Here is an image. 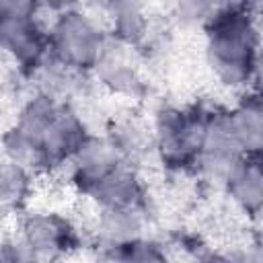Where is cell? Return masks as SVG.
<instances>
[{"label":"cell","instance_id":"1","mask_svg":"<svg viewBox=\"0 0 263 263\" xmlns=\"http://www.w3.org/2000/svg\"><path fill=\"white\" fill-rule=\"evenodd\" d=\"M203 31L205 60L218 82L228 88L249 86L259 72L263 47L255 10L247 4H218Z\"/></svg>","mask_w":263,"mask_h":263},{"label":"cell","instance_id":"2","mask_svg":"<svg viewBox=\"0 0 263 263\" xmlns=\"http://www.w3.org/2000/svg\"><path fill=\"white\" fill-rule=\"evenodd\" d=\"M0 43L21 74L37 76L51 60L49 27L39 21V4L25 0H2Z\"/></svg>","mask_w":263,"mask_h":263},{"label":"cell","instance_id":"3","mask_svg":"<svg viewBox=\"0 0 263 263\" xmlns=\"http://www.w3.org/2000/svg\"><path fill=\"white\" fill-rule=\"evenodd\" d=\"M107 37L109 33L92 16L74 6H62L49 25L51 60L78 74L95 72Z\"/></svg>","mask_w":263,"mask_h":263},{"label":"cell","instance_id":"4","mask_svg":"<svg viewBox=\"0 0 263 263\" xmlns=\"http://www.w3.org/2000/svg\"><path fill=\"white\" fill-rule=\"evenodd\" d=\"M212 111L203 107H166L154 125V144L162 162L175 171L199 166Z\"/></svg>","mask_w":263,"mask_h":263},{"label":"cell","instance_id":"5","mask_svg":"<svg viewBox=\"0 0 263 263\" xmlns=\"http://www.w3.org/2000/svg\"><path fill=\"white\" fill-rule=\"evenodd\" d=\"M18 238L43 261H58L70 257L80 249V232L76 224L53 210L29 212L21 218Z\"/></svg>","mask_w":263,"mask_h":263},{"label":"cell","instance_id":"6","mask_svg":"<svg viewBox=\"0 0 263 263\" xmlns=\"http://www.w3.org/2000/svg\"><path fill=\"white\" fill-rule=\"evenodd\" d=\"M88 138L90 134L82 117L66 103H60L37 136L43 168L49 171L64 164L68 166V162L76 156Z\"/></svg>","mask_w":263,"mask_h":263},{"label":"cell","instance_id":"7","mask_svg":"<svg viewBox=\"0 0 263 263\" xmlns=\"http://www.w3.org/2000/svg\"><path fill=\"white\" fill-rule=\"evenodd\" d=\"M123 164H127V160L111 138H99L90 134L84 146L68 162L70 183L76 187V191L88 197L105 177H109Z\"/></svg>","mask_w":263,"mask_h":263},{"label":"cell","instance_id":"8","mask_svg":"<svg viewBox=\"0 0 263 263\" xmlns=\"http://www.w3.org/2000/svg\"><path fill=\"white\" fill-rule=\"evenodd\" d=\"M245 156L238 138L232 129L228 111H212L208 132L201 146L199 168L214 181L222 183L232 166Z\"/></svg>","mask_w":263,"mask_h":263},{"label":"cell","instance_id":"9","mask_svg":"<svg viewBox=\"0 0 263 263\" xmlns=\"http://www.w3.org/2000/svg\"><path fill=\"white\" fill-rule=\"evenodd\" d=\"M95 74L101 80V84L115 95L138 97L144 92V80L132 58V47L115 41L113 37H107Z\"/></svg>","mask_w":263,"mask_h":263},{"label":"cell","instance_id":"10","mask_svg":"<svg viewBox=\"0 0 263 263\" xmlns=\"http://www.w3.org/2000/svg\"><path fill=\"white\" fill-rule=\"evenodd\" d=\"M232 205L249 218L263 214V156L245 154L222 181Z\"/></svg>","mask_w":263,"mask_h":263},{"label":"cell","instance_id":"11","mask_svg":"<svg viewBox=\"0 0 263 263\" xmlns=\"http://www.w3.org/2000/svg\"><path fill=\"white\" fill-rule=\"evenodd\" d=\"M228 115L242 152L263 156V86L251 90Z\"/></svg>","mask_w":263,"mask_h":263},{"label":"cell","instance_id":"12","mask_svg":"<svg viewBox=\"0 0 263 263\" xmlns=\"http://www.w3.org/2000/svg\"><path fill=\"white\" fill-rule=\"evenodd\" d=\"M88 197L99 208H142L144 187L129 164H123L105 177Z\"/></svg>","mask_w":263,"mask_h":263},{"label":"cell","instance_id":"13","mask_svg":"<svg viewBox=\"0 0 263 263\" xmlns=\"http://www.w3.org/2000/svg\"><path fill=\"white\" fill-rule=\"evenodd\" d=\"M144 216L142 208H99L97 234L101 245H121L142 238Z\"/></svg>","mask_w":263,"mask_h":263},{"label":"cell","instance_id":"14","mask_svg":"<svg viewBox=\"0 0 263 263\" xmlns=\"http://www.w3.org/2000/svg\"><path fill=\"white\" fill-rule=\"evenodd\" d=\"M107 8L111 18L109 37L132 49L138 47L148 35V18L142 12V6L132 2H119V4H109Z\"/></svg>","mask_w":263,"mask_h":263},{"label":"cell","instance_id":"15","mask_svg":"<svg viewBox=\"0 0 263 263\" xmlns=\"http://www.w3.org/2000/svg\"><path fill=\"white\" fill-rule=\"evenodd\" d=\"M95 263H171V257L158 242L136 238L121 245H101Z\"/></svg>","mask_w":263,"mask_h":263},{"label":"cell","instance_id":"16","mask_svg":"<svg viewBox=\"0 0 263 263\" xmlns=\"http://www.w3.org/2000/svg\"><path fill=\"white\" fill-rule=\"evenodd\" d=\"M31 189H33V173L4 158L2 173H0L2 208L6 212H21L29 201Z\"/></svg>","mask_w":263,"mask_h":263},{"label":"cell","instance_id":"17","mask_svg":"<svg viewBox=\"0 0 263 263\" xmlns=\"http://www.w3.org/2000/svg\"><path fill=\"white\" fill-rule=\"evenodd\" d=\"M216 8H218V4H212V2H185V4L177 6V14L187 25L205 27L208 21L212 18V14L216 12Z\"/></svg>","mask_w":263,"mask_h":263},{"label":"cell","instance_id":"18","mask_svg":"<svg viewBox=\"0 0 263 263\" xmlns=\"http://www.w3.org/2000/svg\"><path fill=\"white\" fill-rule=\"evenodd\" d=\"M0 263H43L18 236L16 238H8L2 245V255H0Z\"/></svg>","mask_w":263,"mask_h":263},{"label":"cell","instance_id":"19","mask_svg":"<svg viewBox=\"0 0 263 263\" xmlns=\"http://www.w3.org/2000/svg\"><path fill=\"white\" fill-rule=\"evenodd\" d=\"M195 263H245V259L228 255V253H205Z\"/></svg>","mask_w":263,"mask_h":263},{"label":"cell","instance_id":"20","mask_svg":"<svg viewBox=\"0 0 263 263\" xmlns=\"http://www.w3.org/2000/svg\"><path fill=\"white\" fill-rule=\"evenodd\" d=\"M245 263H263V230H259V234L255 236V242L245 257Z\"/></svg>","mask_w":263,"mask_h":263},{"label":"cell","instance_id":"21","mask_svg":"<svg viewBox=\"0 0 263 263\" xmlns=\"http://www.w3.org/2000/svg\"><path fill=\"white\" fill-rule=\"evenodd\" d=\"M255 18H257V27H259V33H261V39H263V4L257 8Z\"/></svg>","mask_w":263,"mask_h":263}]
</instances>
